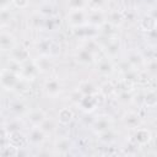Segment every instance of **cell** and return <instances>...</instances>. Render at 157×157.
<instances>
[{
	"mask_svg": "<svg viewBox=\"0 0 157 157\" xmlns=\"http://www.w3.org/2000/svg\"><path fill=\"white\" fill-rule=\"evenodd\" d=\"M99 94H102V96H104V97H108V96H110L112 93H114L115 92V86L112 83V82H104L101 87H99Z\"/></svg>",
	"mask_w": 157,
	"mask_h": 157,
	"instance_id": "obj_35",
	"label": "cell"
},
{
	"mask_svg": "<svg viewBox=\"0 0 157 157\" xmlns=\"http://www.w3.org/2000/svg\"><path fill=\"white\" fill-rule=\"evenodd\" d=\"M108 2H109V0H87L90 10H102V11H104V9L108 6Z\"/></svg>",
	"mask_w": 157,
	"mask_h": 157,
	"instance_id": "obj_33",
	"label": "cell"
},
{
	"mask_svg": "<svg viewBox=\"0 0 157 157\" xmlns=\"http://www.w3.org/2000/svg\"><path fill=\"white\" fill-rule=\"evenodd\" d=\"M11 4H12V0H0V9L1 10H7Z\"/></svg>",
	"mask_w": 157,
	"mask_h": 157,
	"instance_id": "obj_42",
	"label": "cell"
},
{
	"mask_svg": "<svg viewBox=\"0 0 157 157\" xmlns=\"http://www.w3.org/2000/svg\"><path fill=\"white\" fill-rule=\"evenodd\" d=\"M142 101H144V104H145L146 107H148V108L156 107V105H157V91H156V90L148 91V92L144 96Z\"/></svg>",
	"mask_w": 157,
	"mask_h": 157,
	"instance_id": "obj_27",
	"label": "cell"
},
{
	"mask_svg": "<svg viewBox=\"0 0 157 157\" xmlns=\"http://www.w3.org/2000/svg\"><path fill=\"white\" fill-rule=\"evenodd\" d=\"M70 147H71V144L69 141V137L67 136H59V139L55 142V150L58 151V153L65 155L69 152Z\"/></svg>",
	"mask_w": 157,
	"mask_h": 157,
	"instance_id": "obj_25",
	"label": "cell"
},
{
	"mask_svg": "<svg viewBox=\"0 0 157 157\" xmlns=\"http://www.w3.org/2000/svg\"><path fill=\"white\" fill-rule=\"evenodd\" d=\"M86 7H88L87 0H67L69 10H85Z\"/></svg>",
	"mask_w": 157,
	"mask_h": 157,
	"instance_id": "obj_32",
	"label": "cell"
},
{
	"mask_svg": "<svg viewBox=\"0 0 157 157\" xmlns=\"http://www.w3.org/2000/svg\"><path fill=\"white\" fill-rule=\"evenodd\" d=\"M156 91H157V86H156Z\"/></svg>",
	"mask_w": 157,
	"mask_h": 157,
	"instance_id": "obj_45",
	"label": "cell"
},
{
	"mask_svg": "<svg viewBox=\"0 0 157 157\" xmlns=\"http://www.w3.org/2000/svg\"><path fill=\"white\" fill-rule=\"evenodd\" d=\"M155 148H156V151H157V137L155 139Z\"/></svg>",
	"mask_w": 157,
	"mask_h": 157,
	"instance_id": "obj_44",
	"label": "cell"
},
{
	"mask_svg": "<svg viewBox=\"0 0 157 157\" xmlns=\"http://www.w3.org/2000/svg\"><path fill=\"white\" fill-rule=\"evenodd\" d=\"M59 27H60V18L56 15L45 18V21H44V29H47V31H55Z\"/></svg>",
	"mask_w": 157,
	"mask_h": 157,
	"instance_id": "obj_28",
	"label": "cell"
},
{
	"mask_svg": "<svg viewBox=\"0 0 157 157\" xmlns=\"http://www.w3.org/2000/svg\"><path fill=\"white\" fill-rule=\"evenodd\" d=\"M151 139H152V134H151V131L148 129H146V128H137V129L134 130V134H132L130 140L134 144H136L137 146L141 147V146L147 145L151 141Z\"/></svg>",
	"mask_w": 157,
	"mask_h": 157,
	"instance_id": "obj_8",
	"label": "cell"
},
{
	"mask_svg": "<svg viewBox=\"0 0 157 157\" xmlns=\"http://www.w3.org/2000/svg\"><path fill=\"white\" fill-rule=\"evenodd\" d=\"M27 120L28 123L32 125V126H39L45 119H47V114L43 109L40 108H36V109H32L27 113Z\"/></svg>",
	"mask_w": 157,
	"mask_h": 157,
	"instance_id": "obj_12",
	"label": "cell"
},
{
	"mask_svg": "<svg viewBox=\"0 0 157 157\" xmlns=\"http://www.w3.org/2000/svg\"><path fill=\"white\" fill-rule=\"evenodd\" d=\"M20 150L21 148H18L11 144H7L6 146L1 147V155L4 157H16L20 155Z\"/></svg>",
	"mask_w": 157,
	"mask_h": 157,
	"instance_id": "obj_29",
	"label": "cell"
},
{
	"mask_svg": "<svg viewBox=\"0 0 157 157\" xmlns=\"http://www.w3.org/2000/svg\"><path fill=\"white\" fill-rule=\"evenodd\" d=\"M38 13H40L43 17H50V16H55V12H54V6L52 4H42L38 9Z\"/></svg>",
	"mask_w": 157,
	"mask_h": 157,
	"instance_id": "obj_31",
	"label": "cell"
},
{
	"mask_svg": "<svg viewBox=\"0 0 157 157\" xmlns=\"http://www.w3.org/2000/svg\"><path fill=\"white\" fill-rule=\"evenodd\" d=\"M123 21H124V15H123L120 11L115 10V11L109 12V15H108V22L113 23L114 26H118V25H120Z\"/></svg>",
	"mask_w": 157,
	"mask_h": 157,
	"instance_id": "obj_34",
	"label": "cell"
},
{
	"mask_svg": "<svg viewBox=\"0 0 157 157\" xmlns=\"http://www.w3.org/2000/svg\"><path fill=\"white\" fill-rule=\"evenodd\" d=\"M16 44L17 43H16L15 37L10 32H6L5 29H2L1 34H0V48H1V50L9 53Z\"/></svg>",
	"mask_w": 157,
	"mask_h": 157,
	"instance_id": "obj_14",
	"label": "cell"
},
{
	"mask_svg": "<svg viewBox=\"0 0 157 157\" xmlns=\"http://www.w3.org/2000/svg\"><path fill=\"white\" fill-rule=\"evenodd\" d=\"M121 120H123V124H124L126 128L132 129V130L137 129V128L140 126V124H141V118H140V115H139L137 113H134V112H126V113L123 115Z\"/></svg>",
	"mask_w": 157,
	"mask_h": 157,
	"instance_id": "obj_18",
	"label": "cell"
},
{
	"mask_svg": "<svg viewBox=\"0 0 157 157\" xmlns=\"http://www.w3.org/2000/svg\"><path fill=\"white\" fill-rule=\"evenodd\" d=\"M0 18H1V26L5 27V25L7 22L11 21V13H10V10H1V13H0Z\"/></svg>",
	"mask_w": 157,
	"mask_h": 157,
	"instance_id": "obj_39",
	"label": "cell"
},
{
	"mask_svg": "<svg viewBox=\"0 0 157 157\" xmlns=\"http://www.w3.org/2000/svg\"><path fill=\"white\" fill-rule=\"evenodd\" d=\"M43 88H44L45 94L49 96V97H56V96H59V93L61 91L60 82L56 78H49V80H47Z\"/></svg>",
	"mask_w": 157,
	"mask_h": 157,
	"instance_id": "obj_19",
	"label": "cell"
},
{
	"mask_svg": "<svg viewBox=\"0 0 157 157\" xmlns=\"http://www.w3.org/2000/svg\"><path fill=\"white\" fill-rule=\"evenodd\" d=\"M126 61H128L129 65H130L132 69H135V70L139 69V67H141V66L144 65V63H145L144 56H142L140 53H137V52H130L129 55H128Z\"/></svg>",
	"mask_w": 157,
	"mask_h": 157,
	"instance_id": "obj_23",
	"label": "cell"
},
{
	"mask_svg": "<svg viewBox=\"0 0 157 157\" xmlns=\"http://www.w3.org/2000/svg\"><path fill=\"white\" fill-rule=\"evenodd\" d=\"M12 5L17 9H26L29 5V0H12Z\"/></svg>",
	"mask_w": 157,
	"mask_h": 157,
	"instance_id": "obj_40",
	"label": "cell"
},
{
	"mask_svg": "<svg viewBox=\"0 0 157 157\" xmlns=\"http://www.w3.org/2000/svg\"><path fill=\"white\" fill-rule=\"evenodd\" d=\"M87 16L88 12L86 10H69L66 15V21L70 27L77 28L87 25Z\"/></svg>",
	"mask_w": 157,
	"mask_h": 157,
	"instance_id": "obj_2",
	"label": "cell"
},
{
	"mask_svg": "<svg viewBox=\"0 0 157 157\" xmlns=\"http://www.w3.org/2000/svg\"><path fill=\"white\" fill-rule=\"evenodd\" d=\"M27 137H28V144H31L32 146H39L45 141L47 134L39 126H32Z\"/></svg>",
	"mask_w": 157,
	"mask_h": 157,
	"instance_id": "obj_11",
	"label": "cell"
},
{
	"mask_svg": "<svg viewBox=\"0 0 157 157\" xmlns=\"http://www.w3.org/2000/svg\"><path fill=\"white\" fill-rule=\"evenodd\" d=\"M10 110L12 114H15L16 117H22V115H27V113L29 112L27 105L22 102V101H15L10 104Z\"/></svg>",
	"mask_w": 157,
	"mask_h": 157,
	"instance_id": "obj_24",
	"label": "cell"
},
{
	"mask_svg": "<svg viewBox=\"0 0 157 157\" xmlns=\"http://www.w3.org/2000/svg\"><path fill=\"white\" fill-rule=\"evenodd\" d=\"M119 99L121 102H130L131 101V94L128 92V91H124V92H120V96H119Z\"/></svg>",
	"mask_w": 157,
	"mask_h": 157,
	"instance_id": "obj_41",
	"label": "cell"
},
{
	"mask_svg": "<svg viewBox=\"0 0 157 157\" xmlns=\"http://www.w3.org/2000/svg\"><path fill=\"white\" fill-rule=\"evenodd\" d=\"M97 72L102 76H110L113 72H114V65L112 64L110 59L109 58H103V59H99L97 61Z\"/></svg>",
	"mask_w": 157,
	"mask_h": 157,
	"instance_id": "obj_17",
	"label": "cell"
},
{
	"mask_svg": "<svg viewBox=\"0 0 157 157\" xmlns=\"http://www.w3.org/2000/svg\"><path fill=\"white\" fill-rule=\"evenodd\" d=\"M99 105V92L94 94L83 96L81 102L78 103V107L85 113H92L94 112Z\"/></svg>",
	"mask_w": 157,
	"mask_h": 157,
	"instance_id": "obj_6",
	"label": "cell"
},
{
	"mask_svg": "<svg viewBox=\"0 0 157 157\" xmlns=\"http://www.w3.org/2000/svg\"><path fill=\"white\" fill-rule=\"evenodd\" d=\"M98 139H99V141L103 142V144H112V142L115 140V132H114V131L112 130V128H110V129H108V130H105V131L98 134Z\"/></svg>",
	"mask_w": 157,
	"mask_h": 157,
	"instance_id": "obj_30",
	"label": "cell"
},
{
	"mask_svg": "<svg viewBox=\"0 0 157 157\" xmlns=\"http://www.w3.org/2000/svg\"><path fill=\"white\" fill-rule=\"evenodd\" d=\"M39 74V70L37 67V65L34 64V61H26L22 64V67H21V72H20V76L21 78L23 80H27V81H33Z\"/></svg>",
	"mask_w": 157,
	"mask_h": 157,
	"instance_id": "obj_9",
	"label": "cell"
},
{
	"mask_svg": "<svg viewBox=\"0 0 157 157\" xmlns=\"http://www.w3.org/2000/svg\"><path fill=\"white\" fill-rule=\"evenodd\" d=\"M78 90L80 92L83 94V96H88V94H94V93H98V88L91 82V81H82L80 85H78Z\"/></svg>",
	"mask_w": 157,
	"mask_h": 157,
	"instance_id": "obj_26",
	"label": "cell"
},
{
	"mask_svg": "<svg viewBox=\"0 0 157 157\" xmlns=\"http://www.w3.org/2000/svg\"><path fill=\"white\" fill-rule=\"evenodd\" d=\"M92 130L98 135L108 129H110L112 126V119L109 115H99L93 121H92Z\"/></svg>",
	"mask_w": 157,
	"mask_h": 157,
	"instance_id": "obj_10",
	"label": "cell"
},
{
	"mask_svg": "<svg viewBox=\"0 0 157 157\" xmlns=\"http://www.w3.org/2000/svg\"><path fill=\"white\" fill-rule=\"evenodd\" d=\"M102 48H103V52H104V54L107 55V58L113 59V58H115V56L119 54V52H120V49H121L120 39L117 38L115 36L109 37V38H107L105 42L103 43Z\"/></svg>",
	"mask_w": 157,
	"mask_h": 157,
	"instance_id": "obj_3",
	"label": "cell"
},
{
	"mask_svg": "<svg viewBox=\"0 0 157 157\" xmlns=\"http://www.w3.org/2000/svg\"><path fill=\"white\" fill-rule=\"evenodd\" d=\"M21 76L18 74H15L12 71H9L6 69H2L1 71V87L6 91H12L16 88L17 83L20 82Z\"/></svg>",
	"mask_w": 157,
	"mask_h": 157,
	"instance_id": "obj_4",
	"label": "cell"
},
{
	"mask_svg": "<svg viewBox=\"0 0 157 157\" xmlns=\"http://www.w3.org/2000/svg\"><path fill=\"white\" fill-rule=\"evenodd\" d=\"M74 119V112L69 107H64L58 112V121L60 125H69Z\"/></svg>",
	"mask_w": 157,
	"mask_h": 157,
	"instance_id": "obj_22",
	"label": "cell"
},
{
	"mask_svg": "<svg viewBox=\"0 0 157 157\" xmlns=\"http://www.w3.org/2000/svg\"><path fill=\"white\" fill-rule=\"evenodd\" d=\"M139 27H140V29H141L142 32L148 33V32L153 31L155 28H157V20H156L152 15L147 13V15H145V16L140 20Z\"/></svg>",
	"mask_w": 157,
	"mask_h": 157,
	"instance_id": "obj_21",
	"label": "cell"
},
{
	"mask_svg": "<svg viewBox=\"0 0 157 157\" xmlns=\"http://www.w3.org/2000/svg\"><path fill=\"white\" fill-rule=\"evenodd\" d=\"M105 13L102 10H90L87 16V23L94 27H101L105 22Z\"/></svg>",
	"mask_w": 157,
	"mask_h": 157,
	"instance_id": "obj_13",
	"label": "cell"
},
{
	"mask_svg": "<svg viewBox=\"0 0 157 157\" xmlns=\"http://www.w3.org/2000/svg\"><path fill=\"white\" fill-rule=\"evenodd\" d=\"M148 70L153 74H157V60H152L150 64H148Z\"/></svg>",
	"mask_w": 157,
	"mask_h": 157,
	"instance_id": "obj_43",
	"label": "cell"
},
{
	"mask_svg": "<svg viewBox=\"0 0 157 157\" xmlns=\"http://www.w3.org/2000/svg\"><path fill=\"white\" fill-rule=\"evenodd\" d=\"M82 97H83V94H82V93L80 92V90L77 88V90H75L74 92H71V94H70V101H71L74 104H77V105H78V103L81 102Z\"/></svg>",
	"mask_w": 157,
	"mask_h": 157,
	"instance_id": "obj_38",
	"label": "cell"
},
{
	"mask_svg": "<svg viewBox=\"0 0 157 157\" xmlns=\"http://www.w3.org/2000/svg\"><path fill=\"white\" fill-rule=\"evenodd\" d=\"M74 34L80 38V39H96L101 33H99V27H94L91 25H85L77 28H74Z\"/></svg>",
	"mask_w": 157,
	"mask_h": 157,
	"instance_id": "obj_5",
	"label": "cell"
},
{
	"mask_svg": "<svg viewBox=\"0 0 157 157\" xmlns=\"http://www.w3.org/2000/svg\"><path fill=\"white\" fill-rule=\"evenodd\" d=\"M36 50L39 55H47V56H54L60 52V48L56 43H54L49 38H43L37 42Z\"/></svg>",
	"mask_w": 157,
	"mask_h": 157,
	"instance_id": "obj_1",
	"label": "cell"
},
{
	"mask_svg": "<svg viewBox=\"0 0 157 157\" xmlns=\"http://www.w3.org/2000/svg\"><path fill=\"white\" fill-rule=\"evenodd\" d=\"M34 64L37 65L39 72L42 74H47L53 69V61H52V56H47V55H39L37 59L33 60Z\"/></svg>",
	"mask_w": 157,
	"mask_h": 157,
	"instance_id": "obj_20",
	"label": "cell"
},
{
	"mask_svg": "<svg viewBox=\"0 0 157 157\" xmlns=\"http://www.w3.org/2000/svg\"><path fill=\"white\" fill-rule=\"evenodd\" d=\"M39 128H40L47 135H49V134H52V132L55 130V123H54L52 119L47 118V119L39 125Z\"/></svg>",
	"mask_w": 157,
	"mask_h": 157,
	"instance_id": "obj_36",
	"label": "cell"
},
{
	"mask_svg": "<svg viewBox=\"0 0 157 157\" xmlns=\"http://www.w3.org/2000/svg\"><path fill=\"white\" fill-rule=\"evenodd\" d=\"M9 58L16 63L23 64L29 60V50L23 47L22 44H16L10 52H9Z\"/></svg>",
	"mask_w": 157,
	"mask_h": 157,
	"instance_id": "obj_7",
	"label": "cell"
},
{
	"mask_svg": "<svg viewBox=\"0 0 157 157\" xmlns=\"http://www.w3.org/2000/svg\"><path fill=\"white\" fill-rule=\"evenodd\" d=\"M75 59L82 64V65H90L94 61V53L91 52L88 48L83 47V48H80L77 52H76V55H75Z\"/></svg>",
	"mask_w": 157,
	"mask_h": 157,
	"instance_id": "obj_15",
	"label": "cell"
},
{
	"mask_svg": "<svg viewBox=\"0 0 157 157\" xmlns=\"http://www.w3.org/2000/svg\"><path fill=\"white\" fill-rule=\"evenodd\" d=\"M27 142H28V137L21 130L9 132V144H11L18 148H23Z\"/></svg>",
	"mask_w": 157,
	"mask_h": 157,
	"instance_id": "obj_16",
	"label": "cell"
},
{
	"mask_svg": "<svg viewBox=\"0 0 157 157\" xmlns=\"http://www.w3.org/2000/svg\"><path fill=\"white\" fill-rule=\"evenodd\" d=\"M4 128H5V130H6L7 132H12V131L21 130V124H20L18 120H11V121H9L7 124H5Z\"/></svg>",
	"mask_w": 157,
	"mask_h": 157,
	"instance_id": "obj_37",
	"label": "cell"
}]
</instances>
